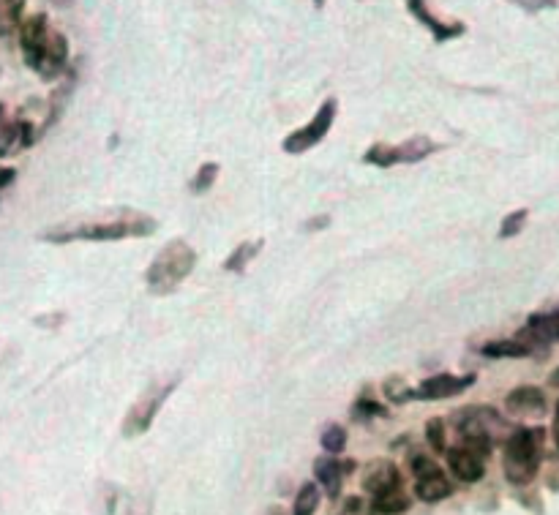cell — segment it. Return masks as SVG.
Instances as JSON below:
<instances>
[{"instance_id":"obj_9","label":"cell","mask_w":559,"mask_h":515,"mask_svg":"<svg viewBox=\"0 0 559 515\" xmlns=\"http://www.w3.org/2000/svg\"><path fill=\"white\" fill-rule=\"evenodd\" d=\"M175 387H178V382L172 379V382H164V385L156 387V390L145 393V396H142L140 401L131 407V412L126 415V420H123V434L126 436L145 434V431L153 426L156 415H159L161 404H164V401L175 393Z\"/></svg>"},{"instance_id":"obj_25","label":"cell","mask_w":559,"mask_h":515,"mask_svg":"<svg viewBox=\"0 0 559 515\" xmlns=\"http://www.w3.org/2000/svg\"><path fill=\"white\" fill-rule=\"evenodd\" d=\"M25 11V0H0V20H3V30H11L17 22L22 20Z\"/></svg>"},{"instance_id":"obj_2","label":"cell","mask_w":559,"mask_h":515,"mask_svg":"<svg viewBox=\"0 0 559 515\" xmlns=\"http://www.w3.org/2000/svg\"><path fill=\"white\" fill-rule=\"evenodd\" d=\"M153 229H156L153 218L142 216L137 210H126L123 216L112 218V221H88V224H77V227L47 229L41 238L47 243H71V240L110 243V240L145 238V235H153Z\"/></svg>"},{"instance_id":"obj_29","label":"cell","mask_w":559,"mask_h":515,"mask_svg":"<svg viewBox=\"0 0 559 515\" xmlns=\"http://www.w3.org/2000/svg\"><path fill=\"white\" fill-rule=\"evenodd\" d=\"M510 3H516V6L527 11V14H538V11L557 9V0H510Z\"/></svg>"},{"instance_id":"obj_1","label":"cell","mask_w":559,"mask_h":515,"mask_svg":"<svg viewBox=\"0 0 559 515\" xmlns=\"http://www.w3.org/2000/svg\"><path fill=\"white\" fill-rule=\"evenodd\" d=\"M20 50L30 69L44 80H58L69 63V41L63 33L50 28L44 14H33L20 25Z\"/></svg>"},{"instance_id":"obj_19","label":"cell","mask_w":559,"mask_h":515,"mask_svg":"<svg viewBox=\"0 0 559 515\" xmlns=\"http://www.w3.org/2000/svg\"><path fill=\"white\" fill-rule=\"evenodd\" d=\"M262 246H265V240H246V243H240L230 257L224 259V270H227V273H246L249 262L257 259Z\"/></svg>"},{"instance_id":"obj_16","label":"cell","mask_w":559,"mask_h":515,"mask_svg":"<svg viewBox=\"0 0 559 515\" xmlns=\"http://www.w3.org/2000/svg\"><path fill=\"white\" fill-rule=\"evenodd\" d=\"M36 142V129L28 120H9V126L0 134V159L17 156L20 150H28Z\"/></svg>"},{"instance_id":"obj_22","label":"cell","mask_w":559,"mask_h":515,"mask_svg":"<svg viewBox=\"0 0 559 515\" xmlns=\"http://www.w3.org/2000/svg\"><path fill=\"white\" fill-rule=\"evenodd\" d=\"M322 450H328L330 456H339L341 450L347 447V428L339 426V423H330L320 436Z\"/></svg>"},{"instance_id":"obj_24","label":"cell","mask_w":559,"mask_h":515,"mask_svg":"<svg viewBox=\"0 0 559 515\" xmlns=\"http://www.w3.org/2000/svg\"><path fill=\"white\" fill-rule=\"evenodd\" d=\"M426 439H429V447L434 450V453H445V450H448L442 417H431L429 423H426Z\"/></svg>"},{"instance_id":"obj_3","label":"cell","mask_w":559,"mask_h":515,"mask_svg":"<svg viewBox=\"0 0 559 515\" xmlns=\"http://www.w3.org/2000/svg\"><path fill=\"white\" fill-rule=\"evenodd\" d=\"M543 458V428H516L505 439L502 472L513 486H530Z\"/></svg>"},{"instance_id":"obj_12","label":"cell","mask_w":559,"mask_h":515,"mask_svg":"<svg viewBox=\"0 0 559 515\" xmlns=\"http://www.w3.org/2000/svg\"><path fill=\"white\" fill-rule=\"evenodd\" d=\"M360 486H363V491L371 496L396 491V488H401L399 466L393 464V461H388V458H377V461H371V464L366 466V472H363Z\"/></svg>"},{"instance_id":"obj_14","label":"cell","mask_w":559,"mask_h":515,"mask_svg":"<svg viewBox=\"0 0 559 515\" xmlns=\"http://www.w3.org/2000/svg\"><path fill=\"white\" fill-rule=\"evenodd\" d=\"M524 344H530L535 352H538L540 344H554L559 341V308L557 311H549V314H532L527 319V325L521 330L519 336Z\"/></svg>"},{"instance_id":"obj_18","label":"cell","mask_w":559,"mask_h":515,"mask_svg":"<svg viewBox=\"0 0 559 515\" xmlns=\"http://www.w3.org/2000/svg\"><path fill=\"white\" fill-rule=\"evenodd\" d=\"M483 357H530L535 355V349L530 344H524L521 338H500V341H489L480 347Z\"/></svg>"},{"instance_id":"obj_15","label":"cell","mask_w":559,"mask_h":515,"mask_svg":"<svg viewBox=\"0 0 559 515\" xmlns=\"http://www.w3.org/2000/svg\"><path fill=\"white\" fill-rule=\"evenodd\" d=\"M404 3H407V9H410L412 17H415L420 25H426V28L431 30V36H434L437 41L459 39V36H464V30H467L464 22L437 20V17H434V14L429 11V6H426V0H404Z\"/></svg>"},{"instance_id":"obj_20","label":"cell","mask_w":559,"mask_h":515,"mask_svg":"<svg viewBox=\"0 0 559 515\" xmlns=\"http://www.w3.org/2000/svg\"><path fill=\"white\" fill-rule=\"evenodd\" d=\"M371 510L380 515H401L404 510H410V496L404 494V488H396V491H388V494L374 496Z\"/></svg>"},{"instance_id":"obj_36","label":"cell","mask_w":559,"mask_h":515,"mask_svg":"<svg viewBox=\"0 0 559 515\" xmlns=\"http://www.w3.org/2000/svg\"><path fill=\"white\" fill-rule=\"evenodd\" d=\"M549 385H551V387H559V368L549 377Z\"/></svg>"},{"instance_id":"obj_7","label":"cell","mask_w":559,"mask_h":515,"mask_svg":"<svg viewBox=\"0 0 559 515\" xmlns=\"http://www.w3.org/2000/svg\"><path fill=\"white\" fill-rule=\"evenodd\" d=\"M336 115H339V101L336 99L322 101V107L314 112V118H311L303 129L292 131V134L284 137V142H281L284 153H290V156H300V153H306V150L317 148L322 139L328 137L330 129H333Z\"/></svg>"},{"instance_id":"obj_30","label":"cell","mask_w":559,"mask_h":515,"mask_svg":"<svg viewBox=\"0 0 559 515\" xmlns=\"http://www.w3.org/2000/svg\"><path fill=\"white\" fill-rule=\"evenodd\" d=\"M17 180V172L11 167H0V189H6V186H11Z\"/></svg>"},{"instance_id":"obj_26","label":"cell","mask_w":559,"mask_h":515,"mask_svg":"<svg viewBox=\"0 0 559 515\" xmlns=\"http://www.w3.org/2000/svg\"><path fill=\"white\" fill-rule=\"evenodd\" d=\"M388 415V407H382V404H377V401H369V398H360V401H355V407H352V417L355 420H371V417H385Z\"/></svg>"},{"instance_id":"obj_37","label":"cell","mask_w":559,"mask_h":515,"mask_svg":"<svg viewBox=\"0 0 559 515\" xmlns=\"http://www.w3.org/2000/svg\"><path fill=\"white\" fill-rule=\"evenodd\" d=\"M314 6H317V9H322V6H325V0H314Z\"/></svg>"},{"instance_id":"obj_13","label":"cell","mask_w":559,"mask_h":515,"mask_svg":"<svg viewBox=\"0 0 559 515\" xmlns=\"http://www.w3.org/2000/svg\"><path fill=\"white\" fill-rule=\"evenodd\" d=\"M448 453V466L456 480L461 483H478L486 475V458L470 450V447H453V450H445Z\"/></svg>"},{"instance_id":"obj_17","label":"cell","mask_w":559,"mask_h":515,"mask_svg":"<svg viewBox=\"0 0 559 515\" xmlns=\"http://www.w3.org/2000/svg\"><path fill=\"white\" fill-rule=\"evenodd\" d=\"M347 466L341 464V461H336L333 456L317 458V461H314V477H317V483L325 488V494H328L330 499H336V496L341 494V480L347 475V472H344Z\"/></svg>"},{"instance_id":"obj_33","label":"cell","mask_w":559,"mask_h":515,"mask_svg":"<svg viewBox=\"0 0 559 515\" xmlns=\"http://www.w3.org/2000/svg\"><path fill=\"white\" fill-rule=\"evenodd\" d=\"M9 126V118H6V107L0 104V134H3V129Z\"/></svg>"},{"instance_id":"obj_11","label":"cell","mask_w":559,"mask_h":515,"mask_svg":"<svg viewBox=\"0 0 559 515\" xmlns=\"http://www.w3.org/2000/svg\"><path fill=\"white\" fill-rule=\"evenodd\" d=\"M505 409H508V415L521 417V420H540L549 412V401L540 387L521 385L505 396Z\"/></svg>"},{"instance_id":"obj_34","label":"cell","mask_w":559,"mask_h":515,"mask_svg":"<svg viewBox=\"0 0 559 515\" xmlns=\"http://www.w3.org/2000/svg\"><path fill=\"white\" fill-rule=\"evenodd\" d=\"M52 6H58V9H69L74 0H50Z\"/></svg>"},{"instance_id":"obj_35","label":"cell","mask_w":559,"mask_h":515,"mask_svg":"<svg viewBox=\"0 0 559 515\" xmlns=\"http://www.w3.org/2000/svg\"><path fill=\"white\" fill-rule=\"evenodd\" d=\"M268 515H290V513H287V510H284V507H270Z\"/></svg>"},{"instance_id":"obj_28","label":"cell","mask_w":559,"mask_h":515,"mask_svg":"<svg viewBox=\"0 0 559 515\" xmlns=\"http://www.w3.org/2000/svg\"><path fill=\"white\" fill-rule=\"evenodd\" d=\"M374 510H371V505L363 499V496H347L344 499V505H341V510L336 515H371Z\"/></svg>"},{"instance_id":"obj_10","label":"cell","mask_w":559,"mask_h":515,"mask_svg":"<svg viewBox=\"0 0 559 515\" xmlns=\"http://www.w3.org/2000/svg\"><path fill=\"white\" fill-rule=\"evenodd\" d=\"M470 385H475V374H464V377H453V374H437V377L423 379L410 398L415 401H442V398L461 396Z\"/></svg>"},{"instance_id":"obj_27","label":"cell","mask_w":559,"mask_h":515,"mask_svg":"<svg viewBox=\"0 0 559 515\" xmlns=\"http://www.w3.org/2000/svg\"><path fill=\"white\" fill-rule=\"evenodd\" d=\"M527 210H513L510 216H505V221H502L500 227V238H513V235H519L521 229H524V224H527Z\"/></svg>"},{"instance_id":"obj_21","label":"cell","mask_w":559,"mask_h":515,"mask_svg":"<svg viewBox=\"0 0 559 515\" xmlns=\"http://www.w3.org/2000/svg\"><path fill=\"white\" fill-rule=\"evenodd\" d=\"M320 507V486L317 483H303L295 494L292 515H314Z\"/></svg>"},{"instance_id":"obj_8","label":"cell","mask_w":559,"mask_h":515,"mask_svg":"<svg viewBox=\"0 0 559 515\" xmlns=\"http://www.w3.org/2000/svg\"><path fill=\"white\" fill-rule=\"evenodd\" d=\"M412 477H415V496L420 502H442L453 494V483L448 475L442 472L437 461H431V456H415L412 458Z\"/></svg>"},{"instance_id":"obj_23","label":"cell","mask_w":559,"mask_h":515,"mask_svg":"<svg viewBox=\"0 0 559 515\" xmlns=\"http://www.w3.org/2000/svg\"><path fill=\"white\" fill-rule=\"evenodd\" d=\"M216 178H219V164H216V161H205V164L197 169V175L191 178V191H194V194H205L208 189H213Z\"/></svg>"},{"instance_id":"obj_6","label":"cell","mask_w":559,"mask_h":515,"mask_svg":"<svg viewBox=\"0 0 559 515\" xmlns=\"http://www.w3.org/2000/svg\"><path fill=\"white\" fill-rule=\"evenodd\" d=\"M434 150H440V145H434L429 137H412L401 145H385L377 142L363 153V161L371 167H396V164H418V161L429 159Z\"/></svg>"},{"instance_id":"obj_4","label":"cell","mask_w":559,"mask_h":515,"mask_svg":"<svg viewBox=\"0 0 559 515\" xmlns=\"http://www.w3.org/2000/svg\"><path fill=\"white\" fill-rule=\"evenodd\" d=\"M197 265V251L186 240H172L161 248L156 259L145 270V284L153 295H170L191 276V270Z\"/></svg>"},{"instance_id":"obj_31","label":"cell","mask_w":559,"mask_h":515,"mask_svg":"<svg viewBox=\"0 0 559 515\" xmlns=\"http://www.w3.org/2000/svg\"><path fill=\"white\" fill-rule=\"evenodd\" d=\"M554 442H557V450H559V401H557V409H554Z\"/></svg>"},{"instance_id":"obj_32","label":"cell","mask_w":559,"mask_h":515,"mask_svg":"<svg viewBox=\"0 0 559 515\" xmlns=\"http://www.w3.org/2000/svg\"><path fill=\"white\" fill-rule=\"evenodd\" d=\"M317 227H328V218H314L306 224V229H317Z\"/></svg>"},{"instance_id":"obj_5","label":"cell","mask_w":559,"mask_h":515,"mask_svg":"<svg viewBox=\"0 0 559 515\" xmlns=\"http://www.w3.org/2000/svg\"><path fill=\"white\" fill-rule=\"evenodd\" d=\"M453 426H456V434H459V445L470 447L483 458H489L494 442L510 436L508 420L491 407H472L464 409V412H456Z\"/></svg>"}]
</instances>
